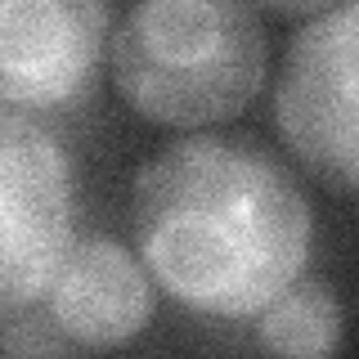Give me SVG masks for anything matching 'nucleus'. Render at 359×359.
<instances>
[{"mask_svg": "<svg viewBox=\"0 0 359 359\" xmlns=\"http://www.w3.org/2000/svg\"><path fill=\"white\" fill-rule=\"evenodd\" d=\"M135 247L153 283L207 319H252L310 261V202L238 135H189L135 175Z\"/></svg>", "mask_w": 359, "mask_h": 359, "instance_id": "1", "label": "nucleus"}, {"mask_svg": "<svg viewBox=\"0 0 359 359\" xmlns=\"http://www.w3.org/2000/svg\"><path fill=\"white\" fill-rule=\"evenodd\" d=\"M112 86L144 121H233L265 81V32L243 0H135L108 41Z\"/></svg>", "mask_w": 359, "mask_h": 359, "instance_id": "2", "label": "nucleus"}, {"mask_svg": "<svg viewBox=\"0 0 359 359\" xmlns=\"http://www.w3.org/2000/svg\"><path fill=\"white\" fill-rule=\"evenodd\" d=\"M278 135L323 189L359 198V0L314 14L274 90Z\"/></svg>", "mask_w": 359, "mask_h": 359, "instance_id": "3", "label": "nucleus"}, {"mask_svg": "<svg viewBox=\"0 0 359 359\" xmlns=\"http://www.w3.org/2000/svg\"><path fill=\"white\" fill-rule=\"evenodd\" d=\"M76 229L72 157L36 117L0 108V314L45 301Z\"/></svg>", "mask_w": 359, "mask_h": 359, "instance_id": "4", "label": "nucleus"}, {"mask_svg": "<svg viewBox=\"0 0 359 359\" xmlns=\"http://www.w3.org/2000/svg\"><path fill=\"white\" fill-rule=\"evenodd\" d=\"M108 0H0V108H76L99 81Z\"/></svg>", "mask_w": 359, "mask_h": 359, "instance_id": "5", "label": "nucleus"}, {"mask_svg": "<svg viewBox=\"0 0 359 359\" xmlns=\"http://www.w3.org/2000/svg\"><path fill=\"white\" fill-rule=\"evenodd\" d=\"M153 274L112 238H76L45 287V310L76 351H108L140 337L153 319Z\"/></svg>", "mask_w": 359, "mask_h": 359, "instance_id": "6", "label": "nucleus"}, {"mask_svg": "<svg viewBox=\"0 0 359 359\" xmlns=\"http://www.w3.org/2000/svg\"><path fill=\"white\" fill-rule=\"evenodd\" d=\"M341 301L323 278H297L256 319V346L269 355H332L341 351Z\"/></svg>", "mask_w": 359, "mask_h": 359, "instance_id": "7", "label": "nucleus"}, {"mask_svg": "<svg viewBox=\"0 0 359 359\" xmlns=\"http://www.w3.org/2000/svg\"><path fill=\"white\" fill-rule=\"evenodd\" d=\"M76 341L67 337L45 301L0 314V355H72Z\"/></svg>", "mask_w": 359, "mask_h": 359, "instance_id": "8", "label": "nucleus"}, {"mask_svg": "<svg viewBox=\"0 0 359 359\" xmlns=\"http://www.w3.org/2000/svg\"><path fill=\"white\" fill-rule=\"evenodd\" d=\"M252 9H265V14H278V18H306V14H323V9L341 5V0H243Z\"/></svg>", "mask_w": 359, "mask_h": 359, "instance_id": "9", "label": "nucleus"}]
</instances>
